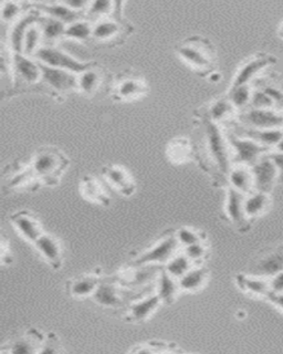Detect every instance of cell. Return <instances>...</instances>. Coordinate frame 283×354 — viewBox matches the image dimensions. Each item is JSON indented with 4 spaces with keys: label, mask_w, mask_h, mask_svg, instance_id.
Listing matches in <instances>:
<instances>
[{
    "label": "cell",
    "mask_w": 283,
    "mask_h": 354,
    "mask_svg": "<svg viewBox=\"0 0 283 354\" xmlns=\"http://www.w3.org/2000/svg\"><path fill=\"white\" fill-rule=\"evenodd\" d=\"M227 138L228 142L231 144L233 164L251 167L262 156L270 152L269 149L262 147L253 140L237 136L236 133L228 132Z\"/></svg>",
    "instance_id": "cell-10"
},
{
    "label": "cell",
    "mask_w": 283,
    "mask_h": 354,
    "mask_svg": "<svg viewBox=\"0 0 283 354\" xmlns=\"http://www.w3.org/2000/svg\"><path fill=\"white\" fill-rule=\"evenodd\" d=\"M12 90L28 91L29 88H46L42 84V70L39 61L23 53H12Z\"/></svg>",
    "instance_id": "cell-5"
},
{
    "label": "cell",
    "mask_w": 283,
    "mask_h": 354,
    "mask_svg": "<svg viewBox=\"0 0 283 354\" xmlns=\"http://www.w3.org/2000/svg\"><path fill=\"white\" fill-rule=\"evenodd\" d=\"M249 108L275 109V103L272 102L269 95L261 88H253V97Z\"/></svg>",
    "instance_id": "cell-45"
},
{
    "label": "cell",
    "mask_w": 283,
    "mask_h": 354,
    "mask_svg": "<svg viewBox=\"0 0 283 354\" xmlns=\"http://www.w3.org/2000/svg\"><path fill=\"white\" fill-rule=\"evenodd\" d=\"M166 154L172 163H187L195 158L194 144L185 138H175L167 144Z\"/></svg>",
    "instance_id": "cell-32"
},
{
    "label": "cell",
    "mask_w": 283,
    "mask_h": 354,
    "mask_svg": "<svg viewBox=\"0 0 283 354\" xmlns=\"http://www.w3.org/2000/svg\"><path fill=\"white\" fill-rule=\"evenodd\" d=\"M40 17L41 14L31 3V8L12 24L8 33V46L12 55L23 53V42L27 31L31 26L39 21Z\"/></svg>",
    "instance_id": "cell-13"
},
{
    "label": "cell",
    "mask_w": 283,
    "mask_h": 354,
    "mask_svg": "<svg viewBox=\"0 0 283 354\" xmlns=\"http://www.w3.org/2000/svg\"><path fill=\"white\" fill-rule=\"evenodd\" d=\"M272 100V102L275 103V108L283 109V91L277 86H271V84H264L260 86Z\"/></svg>",
    "instance_id": "cell-47"
},
{
    "label": "cell",
    "mask_w": 283,
    "mask_h": 354,
    "mask_svg": "<svg viewBox=\"0 0 283 354\" xmlns=\"http://www.w3.org/2000/svg\"><path fill=\"white\" fill-rule=\"evenodd\" d=\"M102 280L97 274H81L68 281V293L75 298L92 297Z\"/></svg>",
    "instance_id": "cell-27"
},
{
    "label": "cell",
    "mask_w": 283,
    "mask_h": 354,
    "mask_svg": "<svg viewBox=\"0 0 283 354\" xmlns=\"http://www.w3.org/2000/svg\"><path fill=\"white\" fill-rule=\"evenodd\" d=\"M31 8V3L3 1L1 3V19L8 24H14L25 12Z\"/></svg>",
    "instance_id": "cell-41"
},
{
    "label": "cell",
    "mask_w": 283,
    "mask_h": 354,
    "mask_svg": "<svg viewBox=\"0 0 283 354\" xmlns=\"http://www.w3.org/2000/svg\"><path fill=\"white\" fill-rule=\"evenodd\" d=\"M266 299L270 304H273L277 310H280L281 313H283V292L270 291Z\"/></svg>",
    "instance_id": "cell-49"
},
{
    "label": "cell",
    "mask_w": 283,
    "mask_h": 354,
    "mask_svg": "<svg viewBox=\"0 0 283 354\" xmlns=\"http://www.w3.org/2000/svg\"><path fill=\"white\" fill-rule=\"evenodd\" d=\"M175 50L182 60L199 77H211L216 73V49L205 37H189L178 44Z\"/></svg>",
    "instance_id": "cell-2"
},
{
    "label": "cell",
    "mask_w": 283,
    "mask_h": 354,
    "mask_svg": "<svg viewBox=\"0 0 283 354\" xmlns=\"http://www.w3.org/2000/svg\"><path fill=\"white\" fill-rule=\"evenodd\" d=\"M45 335H40L36 329H30L25 335L18 337L9 343L8 346H3L0 353L32 354L39 353Z\"/></svg>",
    "instance_id": "cell-20"
},
{
    "label": "cell",
    "mask_w": 283,
    "mask_h": 354,
    "mask_svg": "<svg viewBox=\"0 0 283 354\" xmlns=\"http://www.w3.org/2000/svg\"><path fill=\"white\" fill-rule=\"evenodd\" d=\"M237 286L242 292L251 296L266 298L270 292V282L268 278L253 274H240L236 277Z\"/></svg>",
    "instance_id": "cell-30"
},
{
    "label": "cell",
    "mask_w": 283,
    "mask_h": 354,
    "mask_svg": "<svg viewBox=\"0 0 283 354\" xmlns=\"http://www.w3.org/2000/svg\"><path fill=\"white\" fill-rule=\"evenodd\" d=\"M253 180H255V191L271 193L275 188V183L279 180L280 173L277 166L272 162L269 155L266 154L257 163L251 166Z\"/></svg>",
    "instance_id": "cell-16"
},
{
    "label": "cell",
    "mask_w": 283,
    "mask_h": 354,
    "mask_svg": "<svg viewBox=\"0 0 283 354\" xmlns=\"http://www.w3.org/2000/svg\"><path fill=\"white\" fill-rule=\"evenodd\" d=\"M229 187L248 195L255 191V180L250 166L233 164L227 177Z\"/></svg>",
    "instance_id": "cell-25"
},
{
    "label": "cell",
    "mask_w": 283,
    "mask_h": 354,
    "mask_svg": "<svg viewBox=\"0 0 283 354\" xmlns=\"http://www.w3.org/2000/svg\"><path fill=\"white\" fill-rule=\"evenodd\" d=\"M123 3H117L112 16L97 20L93 24L92 40L100 44H122L125 38L133 32V26L123 18Z\"/></svg>",
    "instance_id": "cell-4"
},
{
    "label": "cell",
    "mask_w": 283,
    "mask_h": 354,
    "mask_svg": "<svg viewBox=\"0 0 283 354\" xmlns=\"http://www.w3.org/2000/svg\"><path fill=\"white\" fill-rule=\"evenodd\" d=\"M253 88L250 84L244 86H231L227 93L228 99L231 100L233 106L237 111H244L249 108L251 97H253Z\"/></svg>",
    "instance_id": "cell-37"
},
{
    "label": "cell",
    "mask_w": 283,
    "mask_h": 354,
    "mask_svg": "<svg viewBox=\"0 0 283 354\" xmlns=\"http://www.w3.org/2000/svg\"><path fill=\"white\" fill-rule=\"evenodd\" d=\"M80 193L84 198L95 204L108 206L110 204V196L106 188L93 176H84L80 183Z\"/></svg>",
    "instance_id": "cell-35"
},
{
    "label": "cell",
    "mask_w": 283,
    "mask_h": 354,
    "mask_svg": "<svg viewBox=\"0 0 283 354\" xmlns=\"http://www.w3.org/2000/svg\"><path fill=\"white\" fill-rule=\"evenodd\" d=\"M69 165L66 155L53 147L38 149L30 162L31 171L37 180L47 186H56Z\"/></svg>",
    "instance_id": "cell-3"
},
{
    "label": "cell",
    "mask_w": 283,
    "mask_h": 354,
    "mask_svg": "<svg viewBox=\"0 0 283 354\" xmlns=\"http://www.w3.org/2000/svg\"><path fill=\"white\" fill-rule=\"evenodd\" d=\"M34 8L39 11L43 16L51 17L55 19L60 20L66 25H71L73 22L86 18L84 12L75 10L66 5L64 1L59 3H32Z\"/></svg>",
    "instance_id": "cell-21"
},
{
    "label": "cell",
    "mask_w": 283,
    "mask_h": 354,
    "mask_svg": "<svg viewBox=\"0 0 283 354\" xmlns=\"http://www.w3.org/2000/svg\"><path fill=\"white\" fill-rule=\"evenodd\" d=\"M10 221L20 235L29 243H35L37 239L43 234L41 225L36 216L29 213L27 210H21L10 216Z\"/></svg>",
    "instance_id": "cell-22"
},
{
    "label": "cell",
    "mask_w": 283,
    "mask_h": 354,
    "mask_svg": "<svg viewBox=\"0 0 283 354\" xmlns=\"http://www.w3.org/2000/svg\"><path fill=\"white\" fill-rule=\"evenodd\" d=\"M269 158H271L272 162L277 166V171L281 175H283V153L279 151H273V152L268 153Z\"/></svg>",
    "instance_id": "cell-50"
},
{
    "label": "cell",
    "mask_w": 283,
    "mask_h": 354,
    "mask_svg": "<svg viewBox=\"0 0 283 354\" xmlns=\"http://www.w3.org/2000/svg\"><path fill=\"white\" fill-rule=\"evenodd\" d=\"M61 352H64V348L60 339L55 333L46 335L39 353H61Z\"/></svg>",
    "instance_id": "cell-46"
},
{
    "label": "cell",
    "mask_w": 283,
    "mask_h": 354,
    "mask_svg": "<svg viewBox=\"0 0 283 354\" xmlns=\"http://www.w3.org/2000/svg\"><path fill=\"white\" fill-rule=\"evenodd\" d=\"M10 258V249H9V243L5 241V238L3 237V241H1V260L3 263H5V259L6 258Z\"/></svg>",
    "instance_id": "cell-51"
},
{
    "label": "cell",
    "mask_w": 283,
    "mask_h": 354,
    "mask_svg": "<svg viewBox=\"0 0 283 354\" xmlns=\"http://www.w3.org/2000/svg\"><path fill=\"white\" fill-rule=\"evenodd\" d=\"M275 62H277V58L273 55H268V53H259L253 58L248 59L246 62L239 66L236 75L233 77L231 86L250 84V82L255 80V77L261 71H264L268 66L275 64Z\"/></svg>",
    "instance_id": "cell-15"
},
{
    "label": "cell",
    "mask_w": 283,
    "mask_h": 354,
    "mask_svg": "<svg viewBox=\"0 0 283 354\" xmlns=\"http://www.w3.org/2000/svg\"><path fill=\"white\" fill-rule=\"evenodd\" d=\"M275 151H279V152L283 153V138L281 140L280 143L277 144V147H275Z\"/></svg>",
    "instance_id": "cell-52"
},
{
    "label": "cell",
    "mask_w": 283,
    "mask_h": 354,
    "mask_svg": "<svg viewBox=\"0 0 283 354\" xmlns=\"http://www.w3.org/2000/svg\"><path fill=\"white\" fill-rule=\"evenodd\" d=\"M181 287L178 279L167 274L162 268L157 276V285H156V295L161 299L163 304H172L176 301L178 293L181 292Z\"/></svg>",
    "instance_id": "cell-31"
},
{
    "label": "cell",
    "mask_w": 283,
    "mask_h": 354,
    "mask_svg": "<svg viewBox=\"0 0 283 354\" xmlns=\"http://www.w3.org/2000/svg\"><path fill=\"white\" fill-rule=\"evenodd\" d=\"M93 35V24L86 18L73 22L71 25L67 26L66 30V38L73 39L78 41L86 42L92 40Z\"/></svg>",
    "instance_id": "cell-38"
},
{
    "label": "cell",
    "mask_w": 283,
    "mask_h": 354,
    "mask_svg": "<svg viewBox=\"0 0 283 354\" xmlns=\"http://www.w3.org/2000/svg\"><path fill=\"white\" fill-rule=\"evenodd\" d=\"M233 133L242 138H250L257 143L260 144L266 149H273L277 147L283 138V131L280 129L275 130H258V129H251V127H242L237 123Z\"/></svg>",
    "instance_id": "cell-23"
},
{
    "label": "cell",
    "mask_w": 283,
    "mask_h": 354,
    "mask_svg": "<svg viewBox=\"0 0 283 354\" xmlns=\"http://www.w3.org/2000/svg\"><path fill=\"white\" fill-rule=\"evenodd\" d=\"M112 94L117 101H133L148 93V82L137 71H123L112 80Z\"/></svg>",
    "instance_id": "cell-7"
},
{
    "label": "cell",
    "mask_w": 283,
    "mask_h": 354,
    "mask_svg": "<svg viewBox=\"0 0 283 354\" xmlns=\"http://www.w3.org/2000/svg\"><path fill=\"white\" fill-rule=\"evenodd\" d=\"M199 119V136L194 144L195 158L200 166L215 180V183H227L228 174L233 167V153L228 142L227 133L222 131L218 123L206 119Z\"/></svg>",
    "instance_id": "cell-1"
},
{
    "label": "cell",
    "mask_w": 283,
    "mask_h": 354,
    "mask_svg": "<svg viewBox=\"0 0 283 354\" xmlns=\"http://www.w3.org/2000/svg\"><path fill=\"white\" fill-rule=\"evenodd\" d=\"M161 304V299L156 293L136 298L128 304V307L125 308L126 310H125L124 319L133 324H142L148 321L155 313L156 310L159 309Z\"/></svg>",
    "instance_id": "cell-17"
},
{
    "label": "cell",
    "mask_w": 283,
    "mask_h": 354,
    "mask_svg": "<svg viewBox=\"0 0 283 354\" xmlns=\"http://www.w3.org/2000/svg\"><path fill=\"white\" fill-rule=\"evenodd\" d=\"M208 278V269L206 268L203 263V265L193 266V268L187 271L181 279H178V282L182 291L197 292L200 289H203Z\"/></svg>",
    "instance_id": "cell-34"
},
{
    "label": "cell",
    "mask_w": 283,
    "mask_h": 354,
    "mask_svg": "<svg viewBox=\"0 0 283 354\" xmlns=\"http://www.w3.org/2000/svg\"><path fill=\"white\" fill-rule=\"evenodd\" d=\"M279 33H280V36L283 37V22L280 25V28H279Z\"/></svg>",
    "instance_id": "cell-53"
},
{
    "label": "cell",
    "mask_w": 283,
    "mask_h": 354,
    "mask_svg": "<svg viewBox=\"0 0 283 354\" xmlns=\"http://www.w3.org/2000/svg\"><path fill=\"white\" fill-rule=\"evenodd\" d=\"M282 131H283V127H282Z\"/></svg>",
    "instance_id": "cell-54"
},
{
    "label": "cell",
    "mask_w": 283,
    "mask_h": 354,
    "mask_svg": "<svg viewBox=\"0 0 283 354\" xmlns=\"http://www.w3.org/2000/svg\"><path fill=\"white\" fill-rule=\"evenodd\" d=\"M244 194L227 187L225 201V215L229 223L236 227L239 232H248L251 226V221L248 219L244 212Z\"/></svg>",
    "instance_id": "cell-14"
},
{
    "label": "cell",
    "mask_w": 283,
    "mask_h": 354,
    "mask_svg": "<svg viewBox=\"0 0 283 354\" xmlns=\"http://www.w3.org/2000/svg\"><path fill=\"white\" fill-rule=\"evenodd\" d=\"M102 174L106 182L122 196H130L135 192V183L125 167L108 165L103 169Z\"/></svg>",
    "instance_id": "cell-18"
},
{
    "label": "cell",
    "mask_w": 283,
    "mask_h": 354,
    "mask_svg": "<svg viewBox=\"0 0 283 354\" xmlns=\"http://www.w3.org/2000/svg\"><path fill=\"white\" fill-rule=\"evenodd\" d=\"M236 112V108L233 106L231 100L228 99L227 95H226V97L214 100L208 106L204 108V111L202 109L196 111V114L220 124L222 122L226 121L231 116L235 115Z\"/></svg>",
    "instance_id": "cell-26"
},
{
    "label": "cell",
    "mask_w": 283,
    "mask_h": 354,
    "mask_svg": "<svg viewBox=\"0 0 283 354\" xmlns=\"http://www.w3.org/2000/svg\"><path fill=\"white\" fill-rule=\"evenodd\" d=\"M115 6H117V3L108 1V0L106 1V0L92 1V3H90L89 8L86 10V17L89 21L95 24L97 20L112 16L114 14V11H115Z\"/></svg>",
    "instance_id": "cell-39"
},
{
    "label": "cell",
    "mask_w": 283,
    "mask_h": 354,
    "mask_svg": "<svg viewBox=\"0 0 283 354\" xmlns=\"http://www.w3.org/2000/svg\"><path fill=\"white\" fill-rule=\"evenodd\" d=\"M175 236L179 246L183 248L196 243H200V241H206L205 232L199 230L189 228V227H182L179 230H175Z\"/></svg>",
    "instance_id": "cell-43"
},
{
    "label": "cell",
    "mask_w": 283,
    "mask_h": 354,
    "mask_svg": "<svg viewBox=\"0 0 283 354\" xmlns=\"http://www.w3.org/2000/svg\"><path fill=\"white\" fill-rule=\"evenodd\" d=\"M123 286L119 285L114 277L108 279H103L100 286L97 287L93 296V301L101 307L108 309H122L126 308L130 302V299L125 298L126 292L123 290Z\"/></svg>",
    "instance_id": "cell-12"
},
{
    "label": "cell",
    "mask_w": 283,
    "mask_h": 354,
    "mask_svg": "<svg viewBox=\"0 0 283 354\" xmlns=\"http://www.w3.org/2000/svg\"><path fill=\"white\" fill-rule=\"evenodd\" d=\"M187 257L192 260L194 265H203L206 258L208 257L209 249L206 245L205 241L194 243L191 246L185 247L183 249Z\"/></svg>",
    "instance_id": "cell-44"
},
{
    "label": "cell",
    "mask_w": 283,
    "mask_h": 354,
    "mask_svg": "<svg viewBox=\"0 0 283 354\" xmlns=\"http://www.w3.org/2000/svg\"><path fill=\"white\" fill-rule=\"evenodd\" d=\"M178 248H181V246L178 243L175 232L167 230L152 246L145 249L144 252H141L139 256H136L130 261V265L135 266V267L165 266L174 254H177Z\"/></svg>",
    "instance_id": "cell-6"
},
{
    "label": "cell",
    "mask_w": 283,
    "mask_h": 354,
    "mask_svg": "<svg viewBox=\"0 0 283 354\" xmlns=\"http://www.w3.org/2000/svg\"><path fill=\"white\" fill-rule=\"evenodd\" d=\"M271 207V196L269 193L253 191L244 196V212L250 221L259 218L268 213Z\"/></svg>",
    "instance_id": "cell-29"
},
{
    "label": "cell",
    "mask_w": 283,
    "mask_h": 354,
    "mask_svg": "<svg viewBox=\"0 0 283 354\" xmlns=\"http://www.w3.org/2000/svg\"><path fill=\"white\" fill-rule=\"evenodd\" d=\"M270 291L273 292H283V271L275 274L269 279Z\"/></svg>",
    "instance_id": "cell-48"
},
{
    "label": "cell",
    "mask_w": 283,
    "mask_h": 354,
    "mask_svg": "<svg viewBox=\"0 0 283 354\" xmlns=\"http://www.w3.org/2000/svg\"><path fill=\"white\" fill-rule=\"evenodd\" d=\"M193 266H195L194 263L187 257L185 252H178L167 261L163 269L166 271L167 274L174 277L176 279H181L187 271L193 268Z\"/></svg>",
    "instance_id": "cell-36"
},
{
    "label": "cell",
    "mask_w": 283,
    "mask_h": 354,
    "mask_svg": "<svg viewBox=\"0 0 283 354\" xmlns=\"http://www.w3.org/2000/svg\"><path fill=\"white\" fill-rule=\"evenodd\" d=\"M43 46V38H42L41 29L38 22L31 26L27 31L23 42V55L34 58L37 51Z\"/></svg>",
    "instance_id": "cell-40"
},
{
    "label": "cell",
    "mask_w": 283,
    "mask_h": 354,
    "mask_svg": "<svg viewBox=\"0 0 283 354\" xmlns=\"http://www.w3.org/2000/svg\"><path fill=\"white\" fill-rule=\"evenodd\" d=\"M38 25L41 29L43 46H56L57 42L66 36L67 25L60 20L41 15Z\"/></svg>",
    "instance_id": "cell-33"
},
{
    "label": "cell",
    "mask_w": 283,
    "mask_h": 354,
    "mask_svg": "<svg viewBox=\"0 0 283 354\" xmlns=\"http://www.w3.org/2000/svg\"><path fill=\"white\" fill-rule=\"evenodd\" d=\"M34 58L39 61L40 64L51 68L73 72L75 75H80L95 64V61L84 62V61L77 60L72 55H68L64 50L59 49L56 46H42L37 51Z\"/></svg>",
    "instance_id": "cell-8"
},
{
    "label": "cell",
    "mask_w": 283,
    "mask_h": 354,
    "mask_svg": "<svg viewBox=\"0 0 283 354\" xmlns=\"http://www.w3.org/2000/svg\"><path fill=\"white\" fill-rule=\"evenodd\" d=\"M34 245L46 263H49L53 269L61 268L64 249L55 236L43 232Z\"/></svg>",
    "instance_id": "cell-19"
},
{
    "label": "cell",
    "mask_w": 283,
    "mask_h": 354,
    "mask_svg": "<svg viewBox=\"0 0 283 354\" xmlns=\"http://www.w3.org/2000/svg\"><path fill=\"white\" fill-rule=\"evenodd\" d=\"M106 80V72L95 62L89 69L78 75V90L86 97H92L100 91Z\"/></svg>",
    "instance_id": "cell-24"
},
{
    "label": "cell",
    "mask_w": 283,
    "mask_h": 354,
    "mask_svg": "<svg viewBox=\"0 0 283 354\" xmlns=\"http://www.w3.org/2000/svg\"><path fill=\"white\" fill-rule=\"evenodd\" d=\"M41 64L42 84L53 97H61L78 88V75Z\"/></svg>",
    "instance_id": "cell-11"
},
{
    "label": "cell",
    "mask_w": 283,
    "mask_h": 354,
    "mask_svg": "<svg viewBox=\"0 0 283 354\" xmlns=\"http://www.w3.org/2000/svg\"><path fill=\"white\" fill-rule=\"evenodd\" d=\"M177 346H170V343L163 342V341H148V342L142 343L135 348H132L134 353H174L178 352Z\"/></svg>",
    "instance_id": "cell-42"
},
{
    "label": "cell",
    "mask_w": 283,
    "mask_h": 354,
    "mask_svg": "<svg viewBox=\"0 0 283 354\" xmlns=\"http://www.w3.org/2000/svg\"><path fill=\"white\" fill-rule=\"evenodd\" d=\"M237 122L242 127L258 130H282L283 113L277 109L248 108L239 112Z\"/></svg>",
    "instance_id": "cell-9"
},
{
    "label": "cell",
    "mask_w": 283,
    "mask_h": 354,
    "mask_svg": "<svg viewBox=\"0 0 283 354\" xmlns=\"http://www.w3.org/2000/svg\"><path fill=\"white\" fill-rule=\"evenodd\" d=\"M281 271H283V247L261 257L249 274L270 279L271 277L279 274Z\"/></svg>",
    "instance_id": "cell-28"
}]
</instances>
